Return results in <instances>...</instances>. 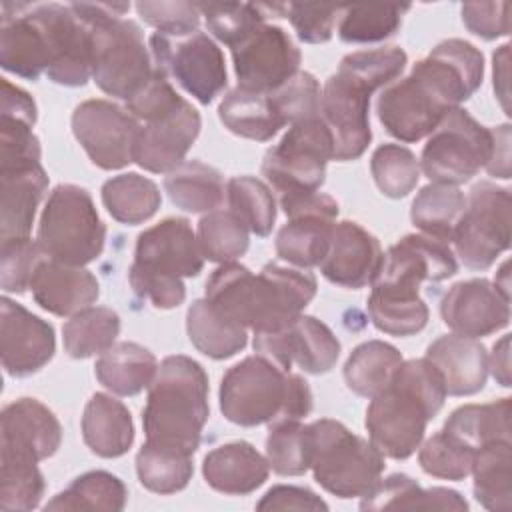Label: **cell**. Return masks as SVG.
<instances>
[{"label": "cell", "instance_id": "f35d334b", "mask_svg": "<svg viewBox=\"0 0 512 512\" xmlns=\"http://www.w3.org/2000/svg\"><path fill=\"white\" fill-rule=\"evenodd\" d=\"M366 308L372 324L390 336H414L430 318L428 306L418 294L376 284H372Z\"/></svg>", "mask_w": 512, "mask_h": 512}, {"label": "cell", "instance_id": "681fc988", "mask_svg": "<svg viewBox=\"0 0 512 512\" xmlns=\"http://www.w3.org/2000/svg\"><path fill=\"white\" fill-rule=\"evenodd\" d=\"M228 208L256 236H268L276 222V196L254 176H234L226 184Z\"/></svg>", "mask_w": 512, "mask_h": 512}, {"label": "cell", "instance_id": "836d02e7", "mask_svg": "<svg viewBox=\"0 0 512 512\" xmlns=\"http://www.w3.org/2000/svg\"><path fill=\"white\" fill-rule=\"evenodd\" d=\"M218 118L232 134L256 142H268L286 126L270 94L252 92L240 86L232 88L222 98Z\"/></svg>", "mask_w": 512, "mask_h": 512}, {"label": "cell", "instance_id": "5b68a950", "mask_svg": "<svg viewBox=\"0 0 512 512\" xmlns=\"http://www.w3.org/2000/svg\"><path fill=\"white\" fill-rule=\"evenodd\" d=\"M218 400L224 418L246 428L302 420L314 406L308 382L262 354L248 356L226 370Z\"/></svg>", "mask_w": 512, "mask_h": 512}, {"label": "cell", "instance_id": "60d3db41", "mask_svg": "<svg viewBox=\"0 0 512 512\" xmlns=\"http://www.w3.org/2000/svg\"><path fill=\"white\" fill-rule=\"evenodd\" d=\"M102 204L116 222L136 226L158 212L162 194L150 178L126 172L104 182Z\"/></svg>", "mask_w": 512, "mask_h": 512}, {"label": "cell", "instance_id": "2e32d148", "mask_svg": "<svg viewBox=\"0 0 512 512\" xmlns=\"http://www.w3.org/2000/svg\"><path fill=\"white\" fill-rule=\"evenodd\" d=\"M302 54L290 34L274 24L258 26L248 38L232 48L238 86L270 94L286 84L300 66Z\"/></svg>", "mask_w": 512, "mask_h": 512}, {"label": "cell", "instance_id": "9f6ffc18", "mask_svg": "<svg viewBox=\"0 0 512 512\" xmlns=\"http://www.w3.org/2000/svg\"><path fill=\"white\" fill-rule=\"evenodd\" d=\"M48 258L40 244L32 238H18L2 242V270L0 284L8 294H22L30 288V280L38 264Z\"/></svg>", "mask_w": 512, "mask_h": 512}, {"label": "cell", "instance_id": "ac0fdd59", "mask_svg": "<svg viewBox=\"0 0 512 512\" xmlns=\"http://www.w3.org/2000/svg\"><path fill=\"white\" fill-rule=\"evenodd\" d=\"M288 222L276 234V254L298 268L318 266L332 240L338 216V202L322 192L282 208Z\"/></svg>", "mask_w": 512, "mask_h": 512}, {"label": "cell", "instance_id": "6125c7cd", "mask_svg": "<svg viewBox=\"0 0 512 512\" xmlns=\"http://www.w3.org/2000/svg\"><path fill=\"white\" fill-rule=\"evenodd\" d=\"M258 510H328V504L302 486H272L256 504Z\"/></svg>", "mask_w": 512, "mask_h": 512}, {"label": "cell", "instance_id": "6f0895ef", "mask_svg": "<svg viewBox=\"0 0 512 512\" xmlns=\"http://www.w3.org/2000/svg\"><path fill=\"white\" fill-rule=\"evenodd\" d=\"M136 12L148 26L166 36L196 32L202 16L194 2H138Z\"/></svg>", "mask_w": 512, "mask_h": 512}, {"label": "cell", "instance_id": "74e56055", "mask_svg": "<svg viewBox=\"0 0 512 512\" xmlns=\"http://www.w3.org/2000/svg\"><path fill=\"white\" fill-rule=\"evenodd\" d=\"M474 498L492 512H510L512 504V442L482 446L472 464Z\"/></svg>", "mask_w": 512, "mask_h": 512}, {"label": "cell", "instance_id": "1f68e13d", "mask_svg": "<svg viewBox=\"0 0 512 512\" xmlns=\"http://www.w3.org/2000/svg\"><path fill=\"white\" fill-rule=\"evenodd\" d=\"M362 510H468V502L450 488L424 490L408 474H390L362 496Z\"/></svg>", "mask_w": 512, "mask_h": 512}, {"label": "cell", "instance_id": "52a82bcc", "mask_svg": "<svg viewBox=\"0 0 512 512\" xmlns=\"http://www.w3.org/2000/svg\"><path fill=\"white\" fill-rule=\"evenodd\" d=\"M126 110L140 122L134 162L154 174L180 166L202 128L198 110L158 70L144 90L126 102Z\"/></svg>", "mask_w": 512, "mask_h": 512}, {"label": "cell", "instance_id": "e575fe53", "mask_svg": "<svg viewBox=\"0 0 512 512\" xmlns=\"http://www.w3.org/2000/svg\"><path fill=\"white\" fill-rule=\"evenodd\" d=\"M164 190L176 208L192 214L216 210L226 196L222 174L200 160H184L168 172Z\"/></svg>", "mask_w": 512, "mask_h": 512}, {"label": "cell", "instance_id": "d6986e66", "mask_svg": "<svg viewBox=\"0 0 512 512\" xmlns=\"http://www.w3.org/2000/svg\"><path fill=\"white\" fill-rule=\"evenodd\" d=\"M0 64L26 80H38L52 64V38L44 4H2Z\"/></svg>", "mask_w": 512, "mask_h": 512}, {"label": "cell", "instance_id": "be15d7a7", "mask_svg": "<svg viewBox=\"0 0 512 512\" xmlns=\"http://www.w3.org/2000/svg\"><path fill=\"white\" fill-rule=\"evenodd\" d=\"M494 132V146L490 162L486 164V170L490 176L496 178H510V126L502 124L492 128Z\"/></svg>", "mask_w": 512, "mask_h": 512}, {"label": "cell", "instance_id": "7c38bea8", "mask_svg": "<svg viewBox=\"0 0 512 512\" xmlns=\"http://www.w3.org/2000/svg\"><path fill=\"white\" fill-rule=\"evenodd\" d=\"M510 206L508 188L492 182L472 186L450 240L466 268L482 272L510 248Z\"/></svg>", "mask_w": 512, "mask_h": 512}, {"label": "cell", "instance_id": "b9f144b4", "mask_svg": "<svg viewBox=\"0 0 512 512\" xmlns=\"http://www.w3.org/2000/svg\"><path fill=\"white\" fill-rule=\"evenodd\" d=\"M466 196L458 186L428 184L412 200L410 220L426 236L450 242L454 228L464 212Z\"/></svg>", "mask_w": 512, "mask_h": 512}, {"label": "cell", "instance_id": "d590c367", "mask_svg": "<svg viewBox=\"0 0 512 512\" xmlns=\"http://www.w3.org/2000/svg\"><path fill=\"white\" fill-rule=\"evenodd\" d=\"M186 332L192 346L212 360L232 358L248 344V330L220 316L206 298L190 304Z\"/></svg>", "mask_w": 512, "mask_h": 512}, {"label": "cell", "instance_id": "4fadbf2b", "mask_svg": "<svg viewBox=\"0 0 512 512\" xmlns=\"http://www.w3.org/2000/svg\"><path fill=\"white\" fill-rule=\"evenodd\" d=\"M154 68L166 78L176 80L200 104H210L228 84L224 54L204 32L186 36H150Z\"/></svg>", "mask_w": 512, "mask_h": 512}, {"label": "cell", "instance_id": "7dc6e473", "mask_svg": "<svg viewBox=\"0 0 512 512\" xmlns=\"http://www.w3.org/2000/svg\"><path fill=\"white\" fill-rule=\"evenodd\" d=\"M410 6L398 4H352L342 6L338 36L348 44H372L394 36L402 26V14Z\"/></svg>", "mask_w": 512, "mask_h": 512}, {"label": "cell", "instance_id": "cb8c5ba5", "mask_svg": "<svg viewBox=\"0 0 512 512\" xmlns=\"http://www.w3.org/2000/svg\"><path fill=\"white\" fill-rule=\"evenodd\" d=\"M132 264L164 276L192 278L202 272L204 256L190 222L170 216L138 234Z\"/></svg>", "mask_w": 512, "mask_h": 512}, {"label": "cell", "instance_id": "484cf974", "mask_svg": "<svg viewBox=\"0 0 512 512\" xmlns=\"http://www.w3.org/2000/svg\"><path fill=\"white\" fill-rule=\"evenodd\" d=\"M50 36L52 64L48 80L62 86H84L92 76V30L64 4H44Z\"/></svg>", "mask_w": 512, "mask_h": 512}, {"label": "cell", "instance_id": "4dcf8cb0", "mask_svg": "<svg viewBox=\"0 0 512 512\" xmlns=\"http://www.w3.org/2000/svg\"><path fill=\"white\" fill-rule=\"evenodd\" d=\"M82 438L100 458L124 456L134 442L130 410L110 394L96 392L84 406Z\"/></svg>", "mask_w": 512, "mask_h": 512}, {"label": "cell", "instance_id": "11a10c76", "mask_svg": "<svg viewBox=\"0 0 512 512\" xmlns=\"http://www.w3.org/2000/svg\"><path fill=\"white\" fill-rule=\"evenodd\" d=\"M320 96V84L310 72H296L286 84L270 92L284 124H294L320 114Z\"/></svg>", "mask_w": 512, "mask_h": 512}, {"label": "cell", "instance_id": "9c48e42d", "mask_svg": "<svg viewBox=\"0 0 512 512\" xmlns=\"http://www.w3.org/2000/svg\"><path fill=\"white\" fill-rule=\"evenodd\" d=\"M332 158V134L316 114L290 124L282 140L264 154L262 176L278 196L280 208H286L320 190Z\"/></svg>", "mask_w": 512, "mask_h": 512}, {"label": "cell", "instance_id": "f5cc1de1", "mask_svg": "<svg viewBox=\"0 0 512 512\" xmlns=\"http://www.w3.org/2000/svg\"><path fill=\"white\" fill-rule=\"evenodd\" d=\"M476 452L458 438L440 430L430 436L418 452L420 468L442 480H464L472 472Z\"/></svg>", "mask_w": 512, "mask_h": 512}, {"label": "cell", "instance_id": "c3c4849f", "mask_svg": "<svg viewBox=\"0 0 512 512\" xmlns=\"http://www.w3.org/2000/svg\"><path fill=\"white\" fill-rule=\"evenodd\" d=\"M246 224L228 208L206 212L198 222V246L202 256L210 262L226 264L244 256L248 250Z\"/></svg>", "mask_w": 512, "mask_h": 512}, {"label": "cell", "instance_id": "3957f363", "mask_svg": "<svg viewBox=\"0 0 512 512\" xmlns=\"http://www.w3.org/2000/svg\"><path fill=\"white\" fill-rule=\"evenodd\" d=\"M446 396L442 374L428 358L404 360L390 384L370 398L364 420L370 442L388 458H410Z\"/></svg>", "mask_w": 512, "mask_h": 512}, {"label": "cell", "instance_id": "7402d4cb", "mask_svg": "<svg viewBox=\"0 0 512 512\" xmlns=\"http://www.w3.org/2000/svg\"><path fill=\"white\" fill-rule=\"evenodd\" d=\"M56 350L54 326L22 304L0 302V356L6 374L24 378L44 368Z\"/></svg>", "mask_w": 512, "mask_h": 512}, {"label": "cell", "instance_id": "44dd1931", "mask_svg": "<svg viewBox=\"0 0 512 512\" xmlns=\"http://www.w3.org/2000/svg\"><path fill=\"white\" fill-rule=\"evenodd\" d=\"M458 272V262L448 242L426 234H406L384 254L372 284L418 294L424 280L442 282Z\"/></svg>", "mask_w": 512, "mask_h": 512}, {"label": "cell", "instance_id": "6da1fadb", "mask_svg": "<svg viewBox=\"0 0 512 512\" xmlns=\"http://www.w3.org/2000/svg\"><path fill=\"white\" fill-rule=\"evenodd\" d=\"M484 78L482 52L460 38H448L418 60L412 72L382 88L376 112L384 130L400 142L430 136L442 118L460 108Z\"/></svg>", "mask_w": 512, "mask_h": 512}, {"label": "cell", "instance_id": "03108f58", "mask_svg": "<svg viewBox=\"0 0 512 512\" xmlns=\"http://www.w3.org/2000/svg\"><path fill=\"white\" fill-rule=\"evenodd\" d=\"M508 54H510V44H504L492 56V60H494V90H496V96L500 98V104H502L506 114L510 110V106H508V98H510V92H508Z\"/></svg>", "mask_w": 512, "mask_h": 512}, {"label": "cell", "instance_id": "f6af8a7d", "mask_svg": "<svg viewBox=\"0 0 512 512\" xmlns=\"http://www.w3.org/2000/svg\"><path fill=\"white\" fill-rule=\"evenodd\" d=\"M208 30L230 50L266 24L270 12L286 16V4H246V2H198Z\"/></svg>", "mask_w": 512, "mask_h": 512}, {"label": "cell", "instance_id": "f1b7e54d", "mask_svg": "<svg viewBox=\"0 0 512 512\" xmlns=\"http://www.w3.org/2000/svg\"><path fill=\"white\" fill-rule=\"evenodd\" d=\"M424 358L442 374L448 396H472L486 384L488 352L476 338L444 334L426 348Z\"/></svg>", "mask_w": 512, "mask_h": 512}, {"label": "cell", "instance_id": "91938a15", "mask_svg": "<svg viewBox=\"0 0 512 512\" xmlns=\"http://www.w3.org/2000/svg\"><path fill=\"white\" fill-rule=\"evenodd\" d=\"M128 282L140 298L150 300V304L160 310L176 308L186 298V286H184L182 278L156 274V272L144 270L136 264H132L128 270Z\"/></svg>", "mask_w": 512, "mask_h": 512}, {"label": "cell", "instance_id": "e0dca14e", "mask_svg": "<svg viewBox=\"0 0 512 512\" xmlns=\"http://www.w3.org/2000/svg\"><path fill=\"white\" fill-rule=\"evenodd\" d=\"M254 352L270 358L280 368L294 364L308 374L330 372L340 356V342L334 332L314 316L300 314L296 320L274 332L254 334Z\"/></svg>", "mask_w": 512, "mask_h": 512}, {"label": "cell", "instance_id": "8992f818", "mask_svg": "<svg viewBox=\"0 0 512 512\" xmlns=\"http://www.w3.org/2000/svg\"><path fill=\"white\" fill-rule=\"evenodd\" d=\"M92 30V78L108 96L132 100L152 80L156 68L136 22L122 18L130 4H70Z\"/></svg>", "mask_w": 512, "mask_h": 512}, {"label": "cell", "instance_id": "f907efd6", "mask_svg": "<svg viewBox=\"0 0 512 512\" xmlns=\"http://www.w3.org/2000/svg\"><path fill=\"white\" fill-rule=\"evenodd\" d=\"M266 460L280 476H300L310 470L308 424L300 420H278L266 436Z\"/></svg>", "mask_w": 512, "mask_h": 512}, {"label": "cell", "instance_id": "30bf717a", "mask_svg": "<svg viewBox=\"0 0 512 512\" xmlns=\"http://www.w3.org/2000/svg\"><path fill=\"white\" fill-rule=\"evenodd\" d=\"M106 226L98 216L86 188L58 184L42 210L36 242L42 252L58 262L84 266L104 250Z\"/></svg>", "mask_w": 512, "mask_h": 512}, {"label": "cell", "instance_id": "9a60e30c", "mask_svg": "<svg viewBox=\"0 0 512 512\" xmlns=\"http://www.w3.org/2000/svg\"><path fill=\"white\" fill-rule=\"evenodd\" d=\"M140 122L126 108L102 98L86 100L72 112V132L92 164L120 170L134 162Z\"/></svg>", "mask_w": 512, "mask_h": 512}, {"label": "cell", "instance_id": "816d5d0a", "mask_svg": "<svg viewBox=\"0 0 512 512\" xmlns=\"http://www.w3.org/2000/svg\"><path fill=\"white\" fill-rule=\"evenodd\" d=\"M370 172L384 196L404 198L420 180V160L406 146L382 144L370 158Z\"/></svg>", "mask_w": 512, "mask_h": 512}, {"label": "cell", "instance_id": "bcb514c9", "mask_svg": "<svg viewBox=\"0 0 512 512\" xmlns=\"http://www.w3.org/2000/svg\"><path fill=\"white\" fill-rule=\"evenodd\" d=\"M120 332V316L106 306H90L74 314L62 328L64 350L72 358L104 354Z\"/></svg>", "mask_w": 512, "mask_h": 512}, {"label": "cell", "instance_id": "db71d44e", "mask_svg": "<svg viewBox=\"0 0 512 512\" xmlns=\"http://www.w3.org/2000/svg\"><path fill=\"white\" fill-rule=\"evenodd\" d=\"M46 490L38 464H0V508L26 512L38 508Z\"/></svg>", "mask_w": 512, "mask_h": 512}, {"label": "cell", "instance_id": "603a6c76", "mask_svg": "<svg viewBox=\"0 0 512 512\" xmlns=\"http://www.w3.org/2000/svg\"><path fill=\"white\" fill-rule=\"evenodd\" d=\"M444 324L460 336H490L510 322V296L486 278L456 282L440 302Z\"/></svg>", "mask_w": 512, "mask_h": 512}, {"label": "cell", "instance_id": "ee69618b", "mask_svg": "<svg viewBox=\"0 0 512 512\" xmlns=\"http://www.w3.org/2000/svg\"><path fill=\"white\" fill-rule=\"evenodd\" d=\"M192 456L178 448L144 442L136 454L138 480L150 492L176 494L192 480Z\"/></svg>", "mask_w": 512, "mask_h": 512}, {"label": "cell", "instance_id": "ba28073f", "mask_svg": "<svg viewBox=\"0 0 512 512\" xmlns=\"http://www.w3.org/2000/svg\"><path fill=\"white\" fill-rule=\"evenodd\" d=\"M310 470L330 494L348 500L368 496L382 480L384 454L342 422L320 418L308 424Z\"/></svg>", "mask_w": 512, "mask_h": 512}, {"label": "cell", "instance_id": "f546056e", "mask_svg": "<svg viewBox=\"0 0 512 512\" xmlns=\"http://www.w3.org/2000/svg\"><path fill=\"white\" fill-rule=\"evenodd\" d=\"M270 474L268 460L244 440L210 450L202 462V476L210 488L230 496L258 490Z\"/></svg>", "mask_w": 512, "mask_h": 512}, {"label": "cell", "instance_id": "ab89813d", "mask_svg": "<svg viewBox=\"0 0 512 512\" xmlns=\"http://www.w3.org/2000/svg\"><path fill=\"white\" fill-rule=\"evenodd\" d=\"M402 362V354L392 344L384 340H368L350 352L344 364V380L358 396L374 398L390 384Z\"/></svg>", "mask_w": 512, "mask_h": 512}, {"label": "cell", "instance_id": "680465c9", "mask_svg": "<svg viewBox=\"0 0 512 512\" xmlns=\"http://www.w3.org/2000/svg\"><path fill=\"white\" fill-rule=\"evenodd\" d=\"M342 6L332 4H286V18L296 30L298 40L306 44H322L332 38L336 18L340 16Z\"/></svg>", "mask_w": 512, "mask_h": 512}, {"label": "cell", "instance_id": "ffe728a7", "mask_svg": "<svg viewBox=\"0 0 512 512\" xmlns=\"http://www.w3.org/2000/svg\"><path fill=\"white\" fill-rule=\"evenodd\" d=\"M0 424V464H38L60 448L62 426L36 398H20L4 406Z\"/></svg>", "mask_w": 512, "mask_h": 512}, {"label": "cell", "instance_id": "7bdbcfd3", "mask_svg": "<svg viewBox=\"0 0 512 512\" xmlns=\"http://www.w3.org/2000/svg\"><path fill=\"white\" fill-rule=\"evenodd\" d=\"M128 490L124 482L106 470H90L80 474L56 494L46 510H124Z\"/></svg>", "mask_w": 512, "mask_h": 512}, {"label": "cell", "instance_id": "7a4b0ae2", "mask_svg": "<svg viewBox=\"0 0 512 512\" xmlns=\"http://www.w3.org/2000/svg\"><path fill=\"white\" fill-rule=\"evenodd\" d=\"M316 288V276L308 268L268 262L254 274L238 262H226L206 280V300L226 320L262 334L296 320Z\"/></svg>", "mask_w": 512, "mask_h": 512}, {"label": "cell", "instance_id": "94428289", "mask_svg": "<svg viewBox=\"0 0 512 512\" xmlns=\"http://www.w3.org/2000/svg\"><path fill=\"white\" fill-rule=\"evenodd\" d=\"M460 14L464 26L484 40L508 36L510 32V2H466Z\"/></svg>", "mask_w": 512, "mask_h": 512}, {"label": "cell", "instance_id": "4316f807", "mask_svg": "<svg viewBox=\"0 0 512 512\" xmlns=\"http://www.w3.org/2000/svg\"><path fill=\"white\" fill-rule=\"evenodd\" d=\"M30 290L36 304L56 316H74L90 308L100 296L98 280L90 270L52 258L38 264Z\"/></svg>", "mask_w": 512, "mask_h": 512}, {"label": "cell", "instance_id": "83f0119b", "mask_svg": "<svg viewBox=\"0 0 512 512\" xmlns=\"http://www.w3.org/2000/svg\"><path fill=\"white\" fill-rule=\"evenodd\" d=\"M48 188V176L40 162L0 168V240L30 238L36 210Z\"/></svg>", "mask_w": 512, "mask_h": 512}, {"label": "cell", "instance_id": "d6a6232c", "mask_svg": "<svg viewBox=\"0 0 512 512\" xmlns=\"http://www.w3.org/2000/svg\"><path fill=\"white\" fill-rule=\"evenodd\" d=\"M98 382L118 396H136L148 388L158 372L156 356L136 344L118 342L108 348L94 366Z\"/></svg>", "mask_w": 512, "mask_h": 512}, {"label": "cell", "instance_id": "8fae6325", "mask_svg": "<svg viewBox=\"0 0 512 512\" xmlns=\"http://www.w3.org/2000/svg\"><path fill=\"white\" fill-rule=\"evenodd\" d=\"M492 128L482 126L464 108L450 110L422 148L420 168L436 184L458 186L490 162Z\"/></svg>", "mask_w": 512, "mask_h": 512}, {"label": "cell", "instance_id": "e7e4bbea", "mask_svg": "<svg viewBox=\"0 0 512 512\" xmlns=\"http://www.w3.org/2000/svg\"><path fill=\"white\" fill-rule=\"evenodd\" d=\"M488 372H492L500 386H510V334H504L492 346V354L488 356Z\"/></svg>", "mask_w": 512, "mask_h": 512}, {"label": "cell", "instance_id": "8d00e7d4", "mask_svg": "<svg viewBox=\"0 0 512 512\" xmlns=\"http://www.w3.org/2000/svg\"><path fill=\"white\" fill-rule=\"evenodd\" d=\"M510 414V398L488 404H466L446 418L442 430L478 452L486 444L510 440Z\"/></svg>", "mask_w": 512, "mask_h": 512}, {"label": "cell", "instance_id": "5bb4252c", "mask_svg": "<svg viewBox=\"0 0 512 512\" xmlns=\"http://www.w3.org/2000/svg\"><path fill=\"white\" fill-rule=\"evenodd\" d=\"M376 90V86L340 66L326 80L320 96V116L332 134V160L348 162L366 152L372 140L370 96Z\"/></svg>", "mask_w": 512, "mask_h": 512}, {"label": "cell", "instance_id": "d4e9b609", "mask_svg": "<svg viewBox=\"0 0 512 512\" xmlns=\"http://www.w3.org/2000/svg\"><path fill=\"white\" fill-rule=\"evenodd\" d=\"M382 260L378 238L358 222L342 220L336 222L330 248L318 266L328 282L358 290L376 280Z\"/></svg>", "mask_w": 512, "mask_h": 512}, {"label": "cell", "instance_id": "277c9868", "mask_svg": "<svg viewBox=\"0 0 512 512\" xmlns=\"http://www.w3.org/2000/svg\"><path fill=\"white\" fill-rule=\"evenodd\" d=\"M208 416L204 368L184 354L166 356L148 386V400L142 410L146 442L194 454Z\"/></svg>", "mask_w": 512, "mask_h": 512}]
</instances>
